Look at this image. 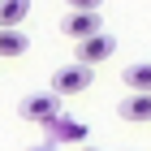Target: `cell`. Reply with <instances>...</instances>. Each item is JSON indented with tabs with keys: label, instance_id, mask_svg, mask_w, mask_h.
I'll use <instances>...</instances> for the list:
<instances>
[{
	"label": "cell",
	"instance_id": "1",
	"mask_svg": "<svg viewBox=\"0 0 151 151\" xmlns=\"http://www.w3.org/2000/svg\"><path fill=\"white\" fill-rule=\"evenodd\" d=\"M17 112H22V121L52 125V121L60 116V95H52V91H35V95H26L22 104H17Z\"/></svg>",
	"mask_w": 151,
	"mask_h": 151
},
{
	"label": "cell",
	"instance_id": "2",
	"mask_svg": "<svg viewBox=\"0 0 151 151\" xmlns=\"http://www.w3.org/2000/svg\"><path fill=\"white\" fill-rule=\"evenodd\" d=\"M95 82V69L91 65H60L56 73H52V95H78V91H86Z\"/></svg>",
	"mask_w": 151,
	"mask_h": 151
},
{
	"label": "cell",
	"instance_id": "3",
	"mask_svg": "<svg viewBox=\"0 0 151 151\" xmlns=\"http://www.w3.org/2000/svg\"><path fill=\"white\" fill-rule=\"evenodd\" d=\"M112 52H116V39L108 35V30H99V35H91V39L78 43V65H91V69H95V65L108 60Z\"/></svg>",
	"mask_w": 151,
	"mask_h": 151
},
{
	"label": "cell",
	"instance_id": "4",
	"mask_svg": "<svg viewBox=\"0 0 151 151\" xmlns=\"http://www.w3.org/2000/svg\"><path fill=\"white\" fill-rule=\"evenodd\" d=\"M60 30L69 39H91V35H99L104 26H99V13H65V22H60Z\"/></svg>",
	"mask_w": 151,
	"mask_h": 151
},
{
	"label": "cell",
	"instance_id": "5",
	"mask_svg": "<svg viewBox=\"0 0 151 151\" xmlns=\"http://www.w3.org/2000/svg\"><path fill=\"white\" fill-rule=\"evenodd\" d=\"M116 116H121V121H134V125L151 121V95H125V99L116 104Z\"/></svg>",
	"mask_w": 151,
	"mask_h": 151
},
{
	"label": "cell",
	"instance_id": "6",
	"mask_svg": "<svg viewBox=\"0 0 151 151\" xmlns=\"http://www.w3.org/2000/svg\"><path fill=\"white\" fill-rule=\"evenodd\" d=\"M121 82L129 86V95H151V60L125 65V69H121Z\"/></svg>",
	"mask_w": 151,
	"mask_h": 151
},
{
	"label": "cell",
	"instance_id": "7",
	"mask_svg": "<svg viewBox=\"0 0 151 151\" xmlns=\"http://www.w3.org/2000/svg\"><path fill=\"white\" fill-rule=\"evenodd\" d=\"M43 129H52V147H56V142H82L86 138V125H82V121H65V116H56V121H52V125H43Z\"/></svg>",
	"mask_w": 151,
	"mask_h": 151
},
{
	"label": "cell",
	"instance_id": "8",
	"mask_svg": "<svg viewBox=\"0 0 151 151\" xmlns=\"http://www.w3.org/2000/svg\"><path fill=\"white\" fill-rule=\"evenodd\" d=\"M30 0H0V30H22Z\"/></svg>",
	"mask_w": 151,
	"mask_h": 151
},
{
	"label": "cell",
	"instance_id": "9",
	"mask_svg": "<svg viewBox=\"0 0 151 151\" xmlns=\"http://www.w3.org/2000/svg\"><path fill=\"white\" fill-rule=\"evenodd\" d=\"M30 35L26 30H0V56H26Z\"/></svg>",
	"mask_w": 151,
	"mask_h": 151
},
{
	"label": "cell",
	"instance_id": "10",
	"mask_svg": "<svg viewBox=\"0 0 151 151\" xmlns=\"http://www.w3.org/2000/svg\"><path fill=\"white\" fill-rule=\"evenodd\" d=\"M65 4H69V13H99L104 0H65Z\"/></svg>",
	"mask_w": 151,
	"mask_h": 151
},
{
	"label": "cell",
	"instance_id": "11",
	"mask_svg": "<svg viewBox=\"0 0 151 151\" xmlns=\"http://www.w3.org/2000/svg\"><path fill=\"white\" fill-rule=\"evenodd\" d=\"M30 151H60V147H52V142H39V147H30Z\"/></svg>",
	"mask_w": 151,
	"mask_h": 151
},
{
	"label": "cell",
	"instance_id": "12",
	"mask_svg": "<svg viewBox=\"0 0 151 151\" xmlns=\"http://www.w3.org/2000/svg\"><path fill=\"white\" fill-rule=\"evenodd\" d=\"M82 151H95V147H82Z\"/></svg>",
	"mask_w": 151,
	"mask_h": 151
}]
</instances>
